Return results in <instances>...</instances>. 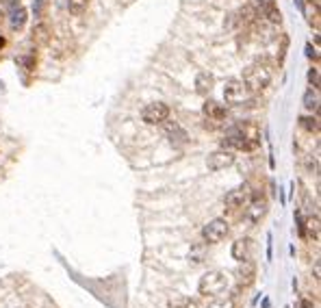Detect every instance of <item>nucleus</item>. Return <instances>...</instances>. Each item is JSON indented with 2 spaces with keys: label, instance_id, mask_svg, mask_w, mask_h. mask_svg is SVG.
<instances>
[{
  "label": "nucleus",
  "instance_id": "1",
  "mask_svg": "<svg viewBox=\"0 0 321 308\" xmlns=\"http://www.w3.org/2000/svg\"><path fill=\"white\" fill-rule=\"evenodd\" d=\"M261 143V130L256 128V124H237L230 130L226 133L224 146H228V150H245L250 152L254 148H259Z\"/></svg>",
  "mask_w": 321,
  "mask_h": 308
},
{
  "label": "nucleus",
  "instance_id": "2",
  "mask_svg": "<svg viewBox=\"0 0 321 308\" xmlns=\"http://www.w3.org/2000/svg\"><path fill=\"white\" fill-rule=\"evenodd\" d=\"M241 80H243V85H245L247 92L259 94V92H263V89L271 83V70L265 65V63H254V65H250L245 70V74H243Z\"/></svg>",
  "mask_w": 321,
  "mask_h": 308
},
{
  "label": "nucleus",
  "instance_id": "3",
  "mask_svg": "<svg viewBox=\"0 0 321 308\" xmlns=\"http://www.w3.org/2000/svg\"><path fill=\"white\" fill-rule=\"evenodd\" d=\"M226 287H228L226 271H208V274H204L200 278L198 291L204 297H217L219 293L226 291Z\"/></svg>",
  "mask_w": 321,
  "mask_h": 308
},
{
  "label": "nucleus",
  "instance_id": "4",
  "mask_svg": "<svg viewBox=\"0 0 321 308\" xmlns=\"http://www.w3.org/2000/svg\"><path fill=\"white\" fill-rule=\"evenodd\" d=\"M228 230H230V228H228L226 219H213V222H208L204 228H202V239H204L206 243H219V241L226 239Z\"/></svg>",
  "mask_w": 321,
  "mask_h": 308
},
{
  "label": "nucleus",
  "instance_id": "5",
  "mask_svg": "<svg viewBox=\"0 0 321 308\" xmlns=\"http://www.w3.org/2000/svg\"><path fill=\"white\" fill-rule=\"evenodd\" d=\"M167 117H169V106L163 102H150L141 111V120L145 124H163Z\"/></svg>",
  "mask_w": 321,
  "mask_h": 308
},
{
  "label": "nucleus",
  "instance_id": "6",
  "mask_svg": "<svg viewBox=\"0 0 321 308\" xmlns=\"http://www.w3.org/2000/svg\"><path fill=\"white\" fill-rule=\"evenodd\" d=\"M232 163H234L232 150H217L213 154H208V159H206V165L210 171H222L226 167H230Z\"/></svg>",
  "mask_w": 321,
  "mask_h": 308
},
{
  "label": "nucleus",
  "instance_id": "7",
  "mask_svg": "<svg viewBox=\"0 0 321 308\" xmlns=\"http://www.w3.org/2000/svg\"><path fill=\"white\" fill-rule=\"evenodd\" d=\"M247 202H250V191H247V187H237V189H230V191L226 193V208H230V211H239L243 208Z\"/></svg>",
  "mask_w": 321,
  "mask_h": 308
},
{
  "label": "nucleus",
  "instance_id": "8",
  "mask_svg": "<svg viewBox=\"0 0 321 308\" xmlns=\"http://www.w3.org/2000/svg\"><path fill=\"white\" fill-rule=\"evenodd\" d=\"M247 96V89L243 85V80L241 78H230V80H226V85H224V98L228 102H241L243 98Z\"/></svg>",
  "mask_w": 321,
  "mask_h": 308
},
{
  "label": "nucleus",
  "instance_id": "9",
  "mask_svg": "<svg viewBox=\"0 0 321 308\" xmlns=\"http://www.w3.org/2000/svg\"><path fill=\"white\" fill-rule=\"evenodd\" d=\"M265 213H267V200L265 197H254V200H250L245 204V215H247V219L250 222H261Z\"/></svg>",
  "mask_w": 321,
  "mask_h": 308
},
{
  "label": "nucleus",
  "instance_id": "10",
  "mask_svg": "<svg viewBox=\"0 0 321 308\" xmlns=\"http://www.w3.org/2000/svg\"><path fill=\"white\" fill-rule=\"evenodd\" d=\"M232 258L234 260H239V262H243V260H247L250 258V252H252V241L247 239V237H241V239H237L234 243H232Z\"/></svg>",
  "mask_w": 321,
  "mask_h": 308
},
{
  "label": "nucleus",
  "instance_id": "11",
  "mask_svg": "<svg viewBox=\"0 0 321 308\" xmlns=\"http://www.w3.org/2000/svg\"><path fill=\"white\" fill-rule=\"evenodd\" d=\"M50 37H52V33H50V26H48V22H37L33 26V35H31V39H33V43L35 46H46V43L50 41Z\"/></svg>",
  "mask_w": 321,
  "mask_h": 308
},
{
  "label": "nucleus",
  "instance_id": "12",
  "mask_svg": "<svg viewBox=\"0 0 321 308\" xmlns=\"http://www.w3.org/2000/svg\"><path fill=\"white\" fill-rule=\"evenodd\" d=\"M256 278V267L252 265L250 260H243V267L237 269V282L239 287H250Z\"/></svg>",
  "mask_w": 321,
  "mask_h": 308
},
{
  "label": "nucleus",
  "instance_id": "13",
  "mask_svg": "<svg viewBox=\"0 0 321 308\" xmlns=\"http://www.w3.org/2000/svg\"><path fill=\"white\" fill-rule=\"evenodd\" d=\"M202 113H204L208 120H215V122H222L226 117V106L219 104L215 100H206L204 106H202Z\"/></svg>",
  "mask_w": 321,
  "mask_h": 308
},
{
  "label": "nucleus",
  "instance_id": "14",
  "mask_svg": "<svg viewBox=\"0 0 321 308\" xmlns=\"http://www.w3.org/2000/svg\"><path fill=\"white\" fill-rule=\"evenodd\" d=\"M213 85H215V78H213V74H208V72H202V74L196 76V92L200 96H206L213 92Z\"/></svg>",
  "mask_w": 321,
  "mask_h": 308
},
{
  "label": "nucleus",
  "instance_id": "15",
  "mask_svg": "<svg viewBox=\"0 0 321 308\" xmlns=\"http://www.w3.org/2000/svg\"><path fill=\"white\" fill-rule=\"evenodd\" d=\"M163 124H165V133L169 135V141L172 143H185L187 141V133L182 130L176 122H167V120H165Z\"/></svg>",
  "mask_w": 321,
  "mask_h": 308
},
{
  "label": "nucleus",
  "instance_id": "16",
  "mask_svg": "<svg viewBox=\"0 0 321 308\" xmlns=\"http://www.w3.org/2000/svg\"><path fill=\"white\" fill-rule=\"evenodd\" d=\"M26 20H29V13H26V9H24V7L17 5V7L11 9V17H9V22H11V29H13V31L24 29Z\"/></svg>",
  "mask_w": 321,
  "mask_h": 308
},
{
  "label": "nucleus",
  "instance_id": "17",
  "mask_svg": "<svg viewBox=\"0 0 321 308\" xmlns=\"http://www.w3.org/2000/svg\"><path fill=\"white\" fill-rule=\"evenodd\" d=\"M167 308H200V302L194 300V297L178 295V297H174V300L167 302Z\"/></svg>",
  "mask_w": 321,
  "mask_h": 308
},
{
  "label": "nucleus",
  "instance_id": "18",
  "mask_svg": "<svg viewBox=\"0 0 321 308\" xmlns=\"http://www.w3.org/2000/svg\"><path fill=\"white\" fill-rule=\"evenodd\" d=\"M89 7V0H68V11L72 15H82Z\"/></svg>",
  "mask_w": 321,
  "mask_h": 308
},
{
  "label": "nucleus",
  "instance_id": "19",
  "mask_svg": "<svg viewBox=\"0 0 321 308\" xmlns=\"http://www.w3.org/2000/svg\"><path fill=\"white\" fill-rule=\"evenodd\" d=\"M317 106H319L317 89H315V92H313V89H308V92L304 94V108H306V111H317Z\"/></svg>",
  "mask_w": 321,
  "mask_h": 308
},
{
  "label": "nucleus",
  "instance_id": "20",
  "mask_svg": "<svg viewBox=\"0 0 321 308\" xmlns=\"http://www.w3.org/2000/svg\"><path fill=\"white\" fill-rule=\"evenodd\" d=\"M299 126L308 133H319V120L317 117H299Z\"/></svg>",
  "mask_w": 321,
  "mask_h": 308
},
{
  "label": "nucleus",
  "instance_id": "21",
  "mask_svg": "<svg viewBox=\"0 0 321 308\" xmlns=\"http://www.w3.org/2000/svg\"><path fill=\"white\" fill-rule=\"evenodd\" d=\"M263 15H267L269 17V22H273V24H280L282 22V13H280V9L273 5V3H269V7L265 9V13Z\"/></svg>",
  "mask_w": 321,
  "mask_h": 308
},
{
  "label": "nucleus",
  "instance_id": "22",
  "mask_svg": "<svg viewBox=\"0 0 321 308\" xmlns=\"http://www.w3.org/2000/svg\"><path fill=\"white\" fill-rule=\"evenodd\" d=\"M189 260H194V262H202V260H204V246L191 248V252H189Z\"/></svg>",
  "mask_w": 321,
  "mask_h": 308
},
{
  "label": "nucleus",
  "instance_id": "23",
  "mask_svg": "<svg viewBox=\"0 0 321 308\" xmlns=\"http://www.w3.org/2000/svg\"><path fill=\"white\" fill-rule=\"evenodd\" d=\"M306 224H308V230H310V234H313V239H319V217L317 215L310 217Z\"/></svg>",
  "mask_w": 321,
  "mask_h": 308
},
{
  "label": "nucleus",
  "instance_id": "24",
  "mask_svg": "<svg viewBox=\"0 0 321 308\" xmlns=\"http://www.w3.org/2000/svg\"><path fill=\"white\" fill-rule=\"evenodd\" d=\"M206 308H234V302L228 297V300H213Z\"/></svg>",
  "mask_w": 321,
  "mask_h": 308
},
{
  "label": "nucleus",
  "instance_id": "25",
  "mask_svg": "<svg viewBox=\"0 0 321 308\" xmlns=\"http://www.w3.org/2000/svg\"><path fill=\"white\" fill-rule=\"evenodd\" d=\"M46 5H48V0H35V5H33V11L37 17H44L46 13Z\"/></svg>",
  "mask_w": 321,
  "mask_h": 308
},
{
  "label": "nucleus",
  "instance_id": "26",
  "mask_svg": "<svg viewBox=\"0 0 321 308\" xmlns=\"http://www.w3.org/2000/svg\"><path fill=\"white\" fill-rule=\"evenodd\" d=\"M308 80H310V85H313L315 89H319V70L317 68H313L308 72Z\"/></svg>",
  "mask_w": 321,
  "mask_h": 308
},
{
  "label": "nucleus",
  "instance_id": "27",
  "mask_svg": "<svg viewBox=\"0 0 321 308\" xmlns=\"http://www.w3.org/2000/svg\"><path fill=\"white\" fill-rule=\"evenodd\" d=\"M306 54H308V59H313V61H319V52H317V46H306Z\"/></svg>",
  "mask_w": 321,
  "mask_h": 308
},
{
  "label": "nucleus",
  "instance_id": "28",
  "mask_svg": "<svg viewBox=\"0 0 321 308\" xmlns=\"http://www.w3.org/2000/svg\"><path fill=\"white\" fill-rule=\"evenodd\" d=\"M302 308H315L310 300H302Z\"/></svg>",
  "mask_w": 321,
  "mask_h": 308
},
{
  "label": "nucleus",
  "instance_id": "29",
  "mask_svg": "<svg viewBox=\"0 0 321 308\" xmlns=\"http://www.w3.org/2000/svg\"><path fill=\"white\" fill-rule=\"evenodd\" d=\"M5 43H7V41H5V37H3V35H0V50L5 48Z\"/></svg>",
  "mask_w": 321,
  "mask_h": 308
},
{
  "label": "nucleus",
  "instance_id": "30",
  "mask_svg": "<svg viewBox=\"0 0 321 308\" xmlns=\"http://www.w3.org/2000/svg\"><path fill=\"white\" fill-rule=\"evenodd\" d=\"M308 3H313V0H308ZM315 5H317V7H319V0H315Z\"/></svg>",
  "mask_w": 321,
  "mask_h": 308
}]
</instances>
